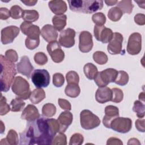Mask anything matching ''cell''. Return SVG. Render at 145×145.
<instances>
[{
    "label": "cell",
    "instance_id": "ffe728a7",
    "mask_svg": "<svg viewBox=\"0 0 145 145\" xmlns=\"http://www.w3.org/2000/svg\"><path fill=\"white\" fill-rule=\"evenodd\" d=\"M72 114L69 110L62 112L58 117L57 121L59 125V132L64 133L72 122Z\"/></svg>",
    "mask_w": 145,
    "mask_h": 145
},
{
    "label": "cell",
    "instance_id": "9a60e30c",
    "mask_svg": "<svg viewBox=\"0 0 145 145\" xmlns=\"http://www.w3.org/2000/svg\"><path fill=\"white\" fill-rule=\"evenodd\" d=\"M20 28L22 32L27 35V37L32 39H40L41 31L37 25L32 24L31 23L24 22L21 24Z\"/></svg>",
    "mask_w": 145,
    "mask_h": 145
},
{
    "label": "cell",
    "instance_id": "52a82bcc",
    "mask_svg": "<svg viewBox=\"0 0 145 145\" xmlns=\"http://www.w3.org/2000/svg\"><path fill=\"white\" fill-rule=\"evenodd\" d=\"M132 127V121L129 118L117 117L114 118L110 125V127L115 131L126 133L130 131Z\"/></svg>",
    "mask_w": 145,
    "mask_h": 145
},
{
    "label": "cell",
    "instance_id": "8d00e7d4",
    "mask_svg": "<svg viewBox=\"0 0 145 145\" xmlns=\"http://www.w3.org/2000/svg\"><path fill=\"white\" fill-rule=\"evenodd\" d=\"M93 59L95 62L99 65L105 64L108 62V56L103 52L97 51L93 54Z\"/></svg>",
    "mask_w": 145,
    "mask_h": 145
},
{
    "label": "cell",
    "instance_id": "c3c4849f",
    "mask_svg": "<svg viewBox=\"0 0 145 145\" xmlns=\"http://www.w3.org/2000/svg\"><path fill=\"white\" fill-rule=\"evenodd\" d=\"M5 57L12 62H15L18 59V56L16 52L13 49H8L5 52Z\"/></svg>",
    "mask_w": 145,
    "mask_h": 145
},
{
    "label": "cell",
    "instance_id": "f5cc1de1",
    "mask_svg": "<svg viewBox=\"0 0 145 145\" xmlns=\"http://www.w3.org/2000/svg\"><path fill=\"white\" fill-rule=\"evenodd\" d=\"M10 16V11L6 7H1L0 8V19L2 20H6Z\"/></svg>",
    "mask_w": 145,
    "mask_h": 145
},
{
    "label": "cell",
    "instance_id": "74e56055",
    "mask_svg": "<svg viewBox=\"0 0 145 145\" xmlns=\"http://www.w3.org/2000/svg\"><path fill=\"white\" fill-rule=\"evenodd\" d=\"M112 91V98L111 101L116 103H118L122 101L123 98V93L122 91L118 88H114Z\"/></svg>",
    "mask_w": 145,
    "mask_h": 145
},
{
    "label": "cell",
    "instance_id": "ab89813d",
    "mask_svg": "<svg viewBox=\"0 0 145 145\" xmlns=\"http://www.w3.org/2000/svg\"><path fill=\"white\" fill-rule=\"evenodd\" d=\"M92 20L96 25H104L106 22V17L103 13L97 12L92 15Z\"/></svg>",
    "mask_w": 145,
    "mask_h": 145
},
{
    "label": "cell",
    "instance_id": "6da1fadb",
    "mask_svg": "<svg viewBox=\"0 0 145 145\" xmlns=\"http://www.w3.org/2000/svg\"><path fill=\"white\" fill-rule=\"evenodd\" d=\"M59 130L57 120L39 117L27 124L25 129L20 134V144H52Z\"/></svg>",
    "mask_w": 145,
    "mask_h": 145
},
{
    "label": "cell",
    "instance_id": "f1b7e54d",
    "mask_svg": "<svg viewBox=\"0 0 145 145\" xmlns=\"http://www.w3.org/2000/svg\"><path fill=\"white\" fill-rule=\"evenodd\" d=\"M83 71L86 77L90 80L94 79L98 72L96 66L92 63H86L84 66Z\"/></svg>",
    "mask_w": 145,
    "mask_h": 145
},
{
    "label": "cell",
    "instance_id": "60d3db41",
    "mask_svg": "<svg viewBox=\"0 0 145 145\" xmlns=\"http://www.w3.org/2000/svg\"><path fill=\"white\" fill-rule=\"evenodd\" d=\"M23 10L18 5H14L10 8V16L12 19H18L22 17Z\"/></svg>",
    "mask_w": 145,
    "mask_h": 145
},
{
    "label": "cell",
    "instance_id": "7dc6e473",
    "mask_svg": "<svg viewBox=\"0 0 145 145\" xmlns=\"http://www.w3.org/2000/svg\"><path fill=\"white\" fill-rule=\"evenodd\" d=\"M40 44V39H32L27 37L25 41V44L27 48L30 50H33L38 47Z\"/></svg>",
    "mask_w": 145,
    "mask_h": 145
},
{
    "label": "cell",
    "instance_id": "d590c367",
    "mask_svg": "<svg viewBox=\"0 0 145 145\" xmlns=\"http://www.w3.org/2000/svg\"><path fill=\"white\" fill-rule=\"evenodd\" d=\"M129 82L128 74L123 70L118 71V74L114 80V83L120 86H125Z\"/></svg>",
    "mask_w": 145,
    "mask_h": 145
},
{
    "label": "cell",
    "instance_id": "94428289",
    "mask_svg": "<svg viewBox=\"0 0 145 145\" xmlns=\"http://www.w3.org/2000/svg\"><path fill=\"white\" fill-rule=\"evenodd\" d=\"M5 130V125H3V122L2 121H1V134H3Z\"/></svg>",
    "mask_w": 145,
    "mask_h": 145
},
{
    "label": "cell",
    "instance_id": "91938a15",
    "mask_svg": "<svg viewBox=\"0 0 145 145\" xmlns=\"http://www.w3.org/2000/svg\"><path fill=\"white\" fill-rule=\"evenodd\" d=\"M135 2L138 3V6L140 7H142V8H144V3H145V1H135Z\"/></svg>",
    "mask_w": 145,
    "mask_h": 145
},
{
    "label": "cell",
    "instance_id": "4fadbf2b",
    "mask_svg": "<svg viewBox=\"0 0 145 145\" xmlns=\"http://www.w3.org/2000/svg\"><path fill=\"white\" fill-rule=\"evenodd\" d=\"M123 40V36L120 33H114L112 39L109 42L107 46L108 52L113 55L121 53L122 51V44Z\"/></svg>",
    "mask_w": 145,
    "mask_h": 145
},
{
    "label": "cell",
    "instance_id": "11a10c76",
    "mask_svg": "<svg viewBox=\"0 0 145 145\" xmlns=\"http://www.w3.org/2000/svg\"><path fill=\"white\" fill-rule=\"evenodd\" d=\"M21 2L23 3H24L25 5L28 6H35L37 2V1L35 0H27V1H21Z\"/></svg>",
    "mask_w": 145,
    "mask_h": 145
},
{
    "label": "cell",
    "instance_id": "ac0fdd59",
    "mask_svg": "<svg viewBox=\"0 0 145 145\" xmlns=\"http://www.w3.org/2000/svg\"><path fill=\"white\" fill-rule=\"evenodd\" d=\"M112 98V91L109 87H99L95 93V99L96 101L101 104L105 103L111 101Z\"/></svg>",
    "mask_w": 145,
    "mask_h": 145
},
{
    "label": "cell",
    "instance_id": "2e32d148",
    "mask_svg": "<svg viewBox=\"0 0 145 145\" xmlns=\"http://www.w3.org/2000/svg\"><path fill=\"white\" fill-rule=\"evenodd\" d=\"M16 69L19 73L27 76L29 79L33 70V67L31 63L29 58L24 56L21 58L20 62L17 63Z\"/></svg>",
    "mask_w": 145,
    "mask_h": 145
},
{
    "label": "cell",
    "instance_id": "30bf717a",
    "mask_svg": "<svg viewBox=\"0 0 145 145\" xmlns=\"http://www.w3.org/2000/svg\"><path fill=\"white\" fill-rule=\"evenodd\" d=\"M93 32L96 39L104 44L109 42L112 39L113 35L112 30L104 25H95Z\"/></svg>",
    "mask_w": 145,
    "mask_h": 145
},
{
    "label": "cell",
    "instance_id": "7402d4cb",
    "mask_svg": "<svg viewBox=\"0 0 145 145\" xmlns=\"http://www.w3.org/2000/svg\"><path fill=\"white\" fill-rule=\"evenodd\" d=\"M103 7V1L100 0H86L84 1L83 12L92 14Z\"/></svg>",
    "mask_w": 145,
    "mask_h": 145
},
{
    "label": "cell",
    "instance_id": "8fae6325",
    "mask_svg": "<svg viewBox=\"0 0 145 145\" xmlns=\"http://www.w3.org/2000/svg\"><path fill=\"white\" fill-rule=\"evenodd\" d=\"M75 30L68 28L61 32L58 42L61 46L65 48H71L75 44Z\"/></svg>",
    "mask_w": 145,
    "mask_h": 145
},
{
    "label": "cell",
    "instance_id": "8992f818",
    "mask_svg": "<svg viewBox=\"0 0 145 145\" xmlns=\"http://www.w3.org/2000/svg\"><path fill=\"white\" fill-rule=\"evenodd\" d=\"M31 80L37 88L46 87L50 83V75L45 69H36L32 73Z\"/></svg>",
    "mask_w": 145,
    "mask_h": 145
},
{
    "label": "cell",
    "instance_id": "603a6c76",
    "mask_svg": "<svg viewBox=\"0 0 145 145\" xmlns=\"http://www.w3.org/2000/svg\"><path fill=\"white\" fill-rule=\"evenodd\" d=\"M48 6L51 11L56 15L63 14L67 11V5L65 1L62 0L50 1Z\"/></svg>",
    "mask_w": 145,
    "mask_h": 145
},
{
    "label": "cell",
    "instance_id": "db71d44e",
    "mask_svg": "<svg viewBox=\"0 0 145 145\" xmlns=\"http://www.w3.org/2000/svg\"><path fill=\"white\" fill-rule=\"evenodd\" d=\"M122 142L118 138H114V137H111L109 138L107 140L106 144L110 145V144H122Z\"/></svg>",
    "mask_w": 145,
    "mask_h": 145
},
{
    "label": "cell",
    "instance_id": "b9f144b4",
    "mask_svg": "<svg viewBox=\"0 0 145 145\" xmlns=\"http://www.w3.org/2000/svg\"><path fill=\"white\" fill-rule=\"evenodd\" d=\"M52 144H67V138L66 135L62 132H59L58 134L54 136Z\"/></svg>",
    "mask_w": 145,
    "mask_h": 145
},
{
    "label": "cell",
    "instance_id": "cb8c5ba5",
    "mask_svg": "<svg viewBox=\"0 0 145 145\" xmlns=\"http://www.w3.org/2000/svg\"><path fill=\"white\" fill-rule=\"evenodd\" d=\"M45 92L41 88L35 89L29 97L30 101L33 104H37L45 98Z\"/></svg>",
    "mask_w": 145,
    "mask_h": 145
},
{
    "label": "cell",
    "instance_id": "836d02e7",
    "mask_svg": "<svg viewBox=\"0 0 145 145\" xmlns=\"http://www.w3.org/2000/svg\"><path fill=\"white\" fill-rule=\"evenodd\" d=\"M133 110L136 113L138 117L143 118L144 117V103L140 100H136L134 103Z\"/></svg>",
    "mask_w": 145,
    "mask_h": 145
},
{
    "label": "cell",
    "instance_id": "f907efd6",
    "mask_svg": "<svg viewBox=\"0 0 145 145\" xmlns=\"http://www.w3.org/2000/svg\"><path fill=\"white\" fill-rule=\"evenodd\" d=\"M144 119H138L135 121V127L137 129L140 131L144 133L145 131V127H144Z\"/></svg>",
    "mask_w": 145,
    "mask_h": 145
},
{
    "label": "cell",
    "instance_id": "7a4b0ae2",
    "mask_svg": "<svg viewBox=\"0 0 145 145\" xmlns=\"http://www.w3.org/2000/svg\"><path fill=\"white\" fill-rule=\"evenodd\" d=\"M0 62L1 90L3 92H7L16 74L15 65L14 62L8 60L2 54L0 56Z\"/></svg>",
    "mask_w": 145,
    "mask_h": 145
},
{
    "label": "cell",
    "instance_id": "4316f807",
    "mask_svg": "<svg viewBox=\"0 0 145 145\" xmlns=\"http://www.w3.org/2000/svg\"><path fill=\"white\" fill-rule=\"evenodd\" d=\"M65 94L70 97L75 98L78 97L80 92V89L78 84H67L65 89Z\"/></svg>",
    "mask_w": 145,
    "mask_h": 145
},
{
    "label": "cell",
    "instance_id": "ba28073f",
    "mask_svg": "<svg viewBox=\"0 0 145 145\" xmlns=\"http://www.w3.org/2000/svg\"><path fill=\"white\" fill-rule=\"evenodd\" d=\"M142 49V36L138 32L131 34L129 37L127 52L130 55L139 54Z\"/></svg>",
    "mask_w": 145,
    "mask_h": 145
},
{
    "label": "cell",
    "instance_id": "7bdbcfd3",
    "mask_svg": "<svg viewBox=\"0 0 145 145\" xmlns=\"http://www.w3.org/2000/svg\"><path fill=\"white\" fill-rule=\"evenodd\" d=\"M67 84L75 83L78 84L79 82V75L74 71H70L66 75Z\"/></svg>",
    "mask_w": 145,
    "mask_h": 145
},
{
    "label": "cell",
    "instance_id": "d4e9b609",
    "mask_svg": "<svg viewBox=\"0 0 145 145\" xmlns=\"http://www.w3.org/2000/svg\"><path fill=\"white\" fill-rule=\"evenodd\" d=\"M67 16L65 14L55 15L52 18L53 27L58 31H62L66 25Z\"/></svg>",
    "mask_w": 145,
    "mask_h": 145
},
{
    "label": "cell",
    "instance_id": "9c48e42d",
    "mask_svg": "<svg viewBox=\"0 0 145 145\" xmlns=\"http://www.w3.org/2000/svg\"><path fill=\"white\" fill-rule=\"evenodd\" d=\"M46 49L53 62L59 63L64 59V52L61 49L59 42L56 40L49 42L46 46Z\"/></svg>",
    "mask_w": 145,
    "mask_h": 145
},
{
    "label": "cell",
    "instance_id": "3957f363",
    "mask_svg": "<svg viewBox=\"0 0 145 145\" xmlns=\"http://www.w3.org/2000/svg\"><path fill=\"white\" fill-rule=\"evenodd\" d=\"M11 89L18 97L23 100L28 99L31 93L29 83L24 78L20 76L15 78Z\"/></svg>",
    "mask_w": 145,
    "mask_h": 145
},
{
    "label": "cell",
    "instance_id": "83f0119b",
    "mask_svg": "<svg viewBox=\"0 0 145 145\" xmlns=\"http://www.w3.org/2000/svg\"><path fill=\"white\" fill-rule=\"evenodd\" d=\"M22 18L24 22L32 23L36 21L39 19V14L36 10H23Z\"/></svg>",
    "mask_w": 145,
    "mask_h": 145
},
{
    "label": "cell",
    "instance_id": "5b68a950",
    "mask_svg": "<svg viewBox=\"0 0 145 145\" xmlns=\"http://www.w3.org/2000/svg\"><path fill=\"white\" fill-rule=\"evenodd\" d=\"M118 74V71L113 68H108L100 72H98L94 80L99 87H105L114 80Z\"/></svg>",
    "mask_w": 145,
    "mask_h": 145
},
{
    "label": "cell",
    "instance_id": "e0dca14e",
    "mask_svg": "<svg viewBox=\"0 0 145 145\" xmlns=\"http://www.w3.org/2000/svg\"><path fill=\"white\" fill-rule=\"evenodd\" d=\"M105 115L103 117V125L106 127L110 129V125L112 121L119 117V110L118 108L113 105H108L105 108Z\"/></svg>",
    "mask_w": 145,
    "mask_h": 145
},
{
    "label": "cell",
    "instance_id": "681fc988",
    "mask_svg": "<svg viewBox=\"0 0 145 145\" xmlns=\"http://www.w3.org/2000/svg\"><path fill=\"white\" fill-rule=\"evenodd\" d=\"M58 103L59 106L62 108V109L66 110H70L71 109V106L70 103L66 100V99H58Z\"/></svg>",
    "mask_w": 145,
    "mask_h": 145
},
{
    "label": "cell",
    "instance_id": "484cf974",
    "mask_svg": "<svg viewBox=\"0 0 145 145\" xmlns=\"http://www.w3.org/2000/svg\"><path fill=\"white\" fill-rule=\"evenodd\" d=\"M19 143L18 135L14 130H10L8 132L6 138L2 139L0 142L1 144H10L16 145Z\"/></svg>",
    "mask_w": 145,
    "mask_h": 145
},
{
    "label": "cell",
    "instance_id": "d6986e66",
    "mask_svg": "<svg viewBox=\"0 0 145 145\" xmlns=\"http://www.w3.org/2000/svg\"><path fill=\"white\" fill-rule=\"evenodd\" d=\"M40 115L37 108L32 104L28 105L23 110L21 118L28 122L33 121L40 117Z\"/></svg>",
    "mask_w": 145,
    "mask_h": 145
},
{
    "label": "cell",
    "instance_id": "816d5d0a",
    "mask_svg": "<svg viewBox=\"0 0 145 145\" xmlns=\"http://www.w3.org/2000/svg\"><path fill=\"white\" fill-rule=\"evenodd\" d=\"M135 22L140 25H144L145 24V15L143 14H137L134 16Z\"/></svg>",
    "mask_w": 145,
    "mask_h": 145
},
{
    "label": "cell",
    "instance_id": "277c9868",
    "mask_svg": "<svg viewBox=\"0 0 145 145\" xmlns=\"http://www.w3.org/2000/svg\"><path fill=\"white\" fill-rule=\"evenodd\" d=\"M80 125L86 130H91L98 127L101 123L99 118L88 109L83 110L80 114Z\"/></svg>",
    "mask_w": 145,
    "mask_h": 145
},
{
    "label": "cell",
    "instance_id": "f35d334b",
    "mask_svg": "<svg viewBox=\"0 0 145 145\" xmlns=\"http://www.w3.org/2000/svg\"><path fill=\"white\" fill-rule=\"evenodd\" d=\"M11 108L10 105L6 103V99L2 94H1L0 98V115L3 116L6 114L10 110Z\"/></svg>",
    "mask_w": 145,
    "mask_h": 145
},
{
    "label": "cell",
    "instance_id": "1f68e13d",
    "mask_svg": "<svg viewBox=\"0 0 145 145\" xmlns=\"http://www.w3.org/2000/svg\"><path fill=\"white\" fill-rule=\"evenodd\" d=\"M123 12L118 7H114L111 8L108 13L109 19L113 22L118 21L122 17Z\"/></svg>",
    "mask_w": 145,
    "mask_h": 145
},
{
    "label": "cell",
    "instance_id": "bcb514c9",
    "mask_svg": "<svg viewBox=\"0 0 145 145\" xmlns=\"http://www.w3.org/2000/svg\"><path fill=\"white\" fill-rule=\"evenodd\" d=\"M84 138L83 135L79 133L74 134L70 139L69 144L70 145H80L83 143Z\"/></svg>",
    "mask_w": 145,
    "mask_h": 145
},
{
    "label": "cell",
    "instance_id": "5bb4252c",
    "mask_svg": "<svg viewBox=\"0 0 145 145\" xmlns=\"http://www.w3.org/2000/svg\"><path fill=\"white\" fill-rule=\"evenodd\" d=\"M92 36L88 31H82L79 35V49L82 53H88L93 47Z\"/></svg>",
    "mask_w": 145,
    "mask_h": 145
},
{
    "label": "cell",
    "instance_id": "e575fe53",
    "mask_svg": "<svg viewBox=\"0 0 145 145\" xmlns=\"http://www.w3.org/2000/svg\"><path fill=\"white\" fill-rule=\"evenodd\" d=\"M56 113V107L52 103H46L42 108V115L46 117H52Z\"/></svg>",
    "mask_w": 145,
    "mask_h": 145
},
{
    "label": "cell",
    "instance_id": "9f6ffc18",
    "mask_svg": "<svg viewBox=\"0 0 145 145\" xmlns=\"http://www.w3.org/2000/svg\"><path fill=\"white\" fill-rule=\"evenodd\" d=\"M128 144H140V142H139L138 139L136 138H131L129 139V142L127 143Z\"/></svg>",
    "mask_w": 145,
    "mask_h": 145
},
{
    "label": "cell",
    "instance_id": "f546056e",
    "mask_svg": "<svg viewBox=\"0 0 145 145\" xmlns=\"http://www.w3.org/2000/svg\"><path fill=\"white\" fill-rule=\"evenodd\" d=\"M117 7L122 11L123 13L130 14L132 12L134 5L131 1L122 0L118 2Z\"/></svg>",
    "mask_w": 145,
    "mask_h": 145
},
{
    "label": "cell",
    "instance_id": "d6a6232c",
    "mask_svg": "<svg viewBox=\"0 0 145 145\" xmlns=\"http://www.w3.org/2000/svg\"><path fill=\"white\" fill-rule=\"evenodd\" d=\"M70 9L74 12H83L84 1L83 0H71L68 1Z\"/></svg>",
    "mask_w": 145,
    "mask_h": 145
},
{
    "label": "cell",
    "instance_id": "4dcf8cb0",
    "mask_svg": "<svg viewBox=\"0 0 145 145\" xmlns=\"http://www.w3.org/2000/svg\"><path fill=\"white\" fill-rule=\"evenodd\" d=\"M25 103L23 99L16 97L12 99L10 103V108L12 112H20L25 106Z\"/></svg>",
    "mask_w": 145,
    "mask_h": 145
},
{
    "label": "cell",
    "instance_id": "44dd1931",
    "mask_svg": "<svg viewBox=\"0 0 145 145\" xmlns=\"http://www.w3.org/2000/svg\"><path fill=\"white\" fill-rule=\"evenodd\" d=\"M41 35L43 39L48 42L56 41L58 37L57 29L50 24H46L41 30Z\"/></svg>",
    "mask_w": 145,
    "mask_h": 145
},
{
    "label": "cell",
    "instance_id": "6f0895ef",
    "mask_svg": "<svg viewBox=\"0 0 145 145\" xmlns=\"http://www.w3.org/2000/svg\"><path fill=\"white\" fill-rule=\"evenodd\" d=\"M105 3L107 5V6H113L118 3L117 1H105Z\"/></svg>",
    "mask_w": 145,
    "mask_h": 145
},
{
    "label": "cell",
    "instance_id": "7c38bea8",
    "mask_svg": "<svg viewBox=\"0 0 145 145\" xmlns=\"http://www.w3.org/2000/svg\"><path fill=\"white\" fill-rule=\"evenodd\" d=\"M19 33V28L15 25L7 26L1 30V42L4 44L12 43Z\"/></svg>",
    "mask_w": 145,
    "mask_h": 145
},
{
    "label": "cell",
    "instance_id": "f6af8a7d",
    "mask_svg": "<svg viewBox=\"0 0 145 145\" xmlns=\"http://www.w3.org/2000/svg\"><path fill=\"white\" fill-rule=\"evenodd\" d=\"M65 82L63 75L59 72L55 73L53 76V83L56 87H61Z\"/></svg>",
    "mask_w": 145,
    "mask_h": 145
},
{
    "label": "cell",
    "instance_id": "680465c9",
    "mask_svg": "<svg viewBox=\"0 0 145 145\" xmlns=\"http://www.w3.org/2000/svg\"><path fill=\"white\" fill-rule=\"evenodd\" d=\"M139 99L140 101L144 103V100H145V97H144V92H142L141 93H139Z\"/></svg>",
    "mask_w": 145,
    "mask_h": 145
},
{
    "label": "cell",
    "instance_id": "ee69618b",
    "mask_svg": "<svg viewBox=\"0 0 145 145\" xmlns=\"http://www.w3.org/2000/svg\"><path fill=\"white\" fill-rule=\"evenodd\" d=\"M35 62L39 65H44L48 62V57L43 52H37L34 56Z\"/></svg>",
    "mask_w": 145,
    "mask_h": 145
}]
</instances>
